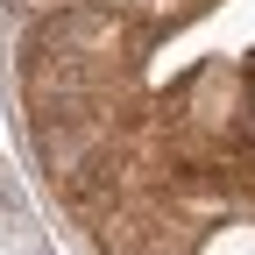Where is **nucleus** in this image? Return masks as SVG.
Segmentation results:
<instances>
[{
  "mask_svg": "<svg viewBox=\"0 0 255 255\" xmlns=\"http://www.w3.org/2000/svg\"><path fill=\"white\" fill-rule=\"evenodd\" d=\"M213 255H255V234H227V241H213Z\"/></svg>",
  "mask_w": 255,
  "mask_h": 255,
  "instance_id": "1",
  "label": "nucleus"
}]
</instances>
